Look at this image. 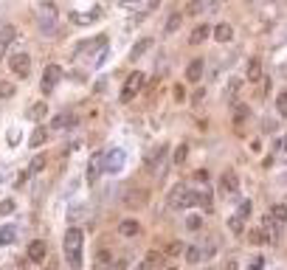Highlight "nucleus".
<instances>
[{
    "instance_id": "obj_16",
    "label": "nucleus",
    "mask_w": 287,
    "mask_h": 270,
    "mask_svg": "<svg viewBox=\"0 0 287 270\" xmlns=\"http://www.w3.org/2000/svg\"><path fill=\"white\" fill-rule=\"evenodd\" d=\"M203 71H206V62H203V59H192L189 68H186V79H189V82H200Z\"/></svg>"
},
{
    "instance_id": "obj_45",
    "label": "nucleus",
    "mask_w": 287,
    "mask_h": 270,
    "mask_svg": "<svg viewBox=\"0 0 287 270\" xmlns=\"http://www.w3.org/2000/svg\"><path fill=\"white\" fill-rule=\"evenodd\" d=\"M248 239H251L253 245H259V242H265V236H262V231H259V228H253L251 234H248Z\"/></svg>"
},
{
    "instance_id": "obj_38",
    "label": "nucleus",
    "mask_w": 287,
    "mask_h": 270,
    "mask_svg": "<svg viewBox=\"0 0 287 270\" xmlns=\"http://www.w3.org/2000/svg\"><path fill=\"white\" fill-rule=\"evenodd\" d=\"M15 96V85L12 82H0V99H12Z\"/></svg>"
},
{
    "instance_id": "obj_8",
    "label": "nucleus",
    "mask_w": 287,
    "mask_h": 270,
    "mask_svg": "<svg viewBox=\"0 0 287 270\" xmlns=\"http://www.w3.org/2000/svg\"><path fill=\"white\" fill-rule=\"evenodd\" d=\"M147 197H150V192L147 189H138V186H129L127 192H124V206H129V208H141L144 203H147Z\"/></svg>"
},
{
    "instance_id": "obj_13",
    "label": "nucleus",
    "mask_w": 287,
    "mask_h": 270,
    "mask_svg": "<svg viewBox=\"0 0 287 270\" xmlns=\"http://www.w3.org/2000/svg\"><path fill=\"white\" fill-rule=\"evenodd\" d=\"M208 37H211V26H208V23H200V26L189 34V45H203Z\"/></svg>"
},
{
    "instance_id": "obj_40",
    "label": "nucleus",
    "mask_w": 287,
    "mask_h": 270,
    "mask_svg": "<svg viewBox=\"0 0 287 270\" xmlns=\"http://www.w3.org/2000/svg\"><path fill=\"white\" fill-rule=\"evenodd\" d=\"M203 9H206V0H194L192 6L186 9V15H200Z\"/></svg>"
},
{
    "instance_id": "obj_22",
    "label": "nucleus",
    "mask_w": 287,
    "mask_h": 270,
    "mask_svg": "<svg viewBox=\"0 0 287 270\" xmlns=\"http://www.w3.org/2000/svg\"><path fill=\"white\" fill-rule=\"evenodd\" d=\"M15 239H17V225L6 222V225L0 228V245H12Z\"/></svg>"
},
{
    "instance_id": "obj_33",
    "label": "nucleus",
    "mask_w": 287,
    "mask_h": 270,
    "mask_svg": "<svg viewBox=\"0 0 287 270\" xmlns=\"http://www.w3.org/2000/svg\"><path fill=\"white\" fill-rule=\"evenodd\" d=\"M228 228H231V234H242L245 220L239 217V214H234V217H228Z\"/></svg>"
},
{
    "instance_id": "obj_25",
    "label": "nucleus",
    "mask_w": 287,
    "mask_h": 270,
    "mask_svg": "<svg viewBox=\"0 0 287 270\" xmlns=\"http://www.w3.org/2000/svg\"><path fill=\"white\" fill-rule=\"evenodd\" d=\"M245 76L251 79V82H256V79L262 76V62H259V57L248 59V68H245Z\"/></svg>"
},
{
    "instance_id": "obj_27",
    "label": "nucleus",
    "mask_w": 287,
    "mask_h": 270,
    "mask_svg": "<svg viewBox=\"0 0 287 270\" xmlns=\"http://www.w3.org/2000/svg\"><path fill=\"white\" fill-rule=\"evenodd\" d=\"M85 217H87V206H73L71 211H68V222H71V225H79Z\"/></svg>"
},
{
    "instance_id": "obj_3",
    "label": "nucleus",
    "mask_w": 287,
    "mask_h": 270,
    "mask_svg": "<svg viewBox=\"0 0 287 270\" xmlns=\"http://www.w3.org/2000/svg\"><path fill=\"white\" fill-rule=\"evenodd\" d=\"M197 197H200V192H194L189 186L178 183L172 192H169V208H192V206H197Z\"/></svg>"
},
{
    "instance_id": "obj_18",
    "label": "nucleus",
    "mask_w": 287,
    "mask_h": 270,
    "mask_svg": "<svg viewBox=\"0 0 287 270\" xmlns=\"http://www.w3.org/2000/svg\"><path fill=\"white\" fill-rule=\"evenodd\" d=\"M96 161H90V169H87V183L93 186L96 180H99L101 169H104V155H93Z\"/></svg>"
},
{
    "instance_id": "obj_50",
    "label": "nucleus",
    "mask_w": 287,
    "mask_h": 270,
    "mask_svg": "<svg viewBox=\"0 0 287 270\" xmlns=\"http://www.w3.org/2000/svg\"><path fill=\"white\" fill-rule=\"evenodd\" d=\"M281 147H284V150H287V135H284V141H281Z\"/></svg>"
},
{
    "instance_id": "obj_24",
    "label": "nucleus",
    "mask_w": 287,
    "mask_h": 270,
    "mask_svg": "<svg viewBox=\"0 0 287 270\" xmlns=\"http://www.w3.org/2000/svg\"><path fill=\"white\" fill-rule=\"evenodd\" d=\"M48 132H51V129H48V127H37V129H34V132H31V138H29V144H31V147H34V150H37V147H43V144H45V141H48Z\"/></svg>"
},
{
    "instance_id": "obj_10",
    "label": "nucleus",
    "mask_w": 287,
    "mask_h": 270,
    "mask_svg": "<svg viewBox=\"0 0 287 270\" xmlns=\"http://www.w3.org/2000/svg\"><path fill=\"white\" fill-rule=\"evenodd\" d=\"M262 236H265V242H279V236H281V225L273 220L270 214L262 220Z\"/></svg>"
},
{
    "instance_id": "obj_41",
    "label": "nucleus",
    "mask_w": 287,
    "mask_h": 270,
    "mask_svg": "<svg viewBox=\"0 0 287 270\" xmlns=\"http://www.w3.org/2000/svg\"><path fill=\"white\" fill-rule=\"evenodd\" d=\"M15 211V200H3L0 203V217H6V214H12Z\"/></svg>"
},
{
    "instance_id": "obj_31",
    "label": "nucleus",
    "mask_w": 287,
    "mask_h": 270,
    "mask_svg": "<svg viewBox=\"0 0 287 270\" xmlns=\"http://www.w3.org/2000/svg\"><path fill=\"white\" fill-rule=\"evenodd\" d=\"M186 259H189V264H197L203 259V248H197V245H189L186 248Z\"/></svg>"
},
{
    "instance_id": "obj_51",
    "label": "nucleus",
    "mask_w": 287,
    "mask_h": 270,
    "mask_svg": "<svg viewBox=\"0 0 287 270\" xmlns=\"http://www.w3.org/2000/svg\"><path fill=\"white\" fill-rule=\"evenodd\" d=\"M164 270H178V267H164Z\"/></svg>"
},
{
    "instance_id": "obj_7",
    "label": "nucleus",
    "mask_w": 287,
    "mask_h": 270,
    "mask_svg": "<svg viewBox=\"0 0 287 270\" xmlns=\"http://www.w3.org/2000/svg\"><path fill=\"white\" fill-rule=\"evenodd\" d=\"M9 68H12V73H15L17 79H29V73H31V57H29V54H15V57L9 59Z\"/></svg>"
},
{
    "instance_id": "obj_26",
    "label": "nucleus",
    "mask_w": 287,
    "mask_h": 270,
    "mask_svg": "<svg viewBox=\"0 0 287 270\" xmlns=\"http://www.w3.org/2000/svg\"><path fill=\"white\" fill-rule=\"evenodd\" d=\"M110 264H113L110 250H99V253H96V262H93V270H110Z\"/></svg>"
},
{
    "instance_id": "obj_47",
    "label": "nucleus",
    "mask_w": 287,
    "mask_h": 270,
    "mask_svg": "<svg viewBox=\"0 0 287 270\" xmlns=\"http://www.w3.org/2000/svg\"><path fill=\"white\" fill-rule=\"evenodd\" d=\"M29 178H31V172H23L20 180H17V186H26V183H29Z\"/></svg>"
},
{
    "instance_id": "obj_19",
    "label": "nucleus",
    "mask_w": 287,
    "mask_h": 270,
    "mask_svg": "<svg viewBox=\"0 0 287 270\" xmlns=\"http://www.w3.org/2000/svg\"><path fill=\"white\" fill-rule=\"evenodd\" d=\"M99 15H101L99 9H93V12H85V15H82V12H71V23H76V26H87V23H93Z\"/></svg>"
},
{
    "instance_id": "obj_12",
    "label": "nucleus",
    "mask_w": 287,
    "mask_h": 270,
    "mask_svg": "<svg viewBox=\"0 0 287 270\" xmlns=\"http://www.w3.org/2000/svg\"><path fill=\"white\" fill-rule=\"evenodd\" d=\"M45 256H48V245L43 239H34L29 245V259L31 262H45Z\"/></svg>"
},
{
    "instance_id": "obj_46",
    "label": "nucleus",
    "mask_w": 287,
    "mask_h": 270,
    "mask_svg": "<svg viewBox=\"0 0 287 270\" xmlns=\"http://www.w3.org/2000/svg\"><path fill=\"white\" fill-rule=\"evenodd\" d=\"M175 99H178V101H183V99H186V90H183V87H175Z\"/></svg>"
},
{
    "instance_id": "obj_9",
    "label": "nucleus",
    "mask_w": 287,
    "mask_h": 270,
    "mask_svg": "<svg viewBox=\"0 0 287 270\" xmlns=\"http://www.w3.org/2000/svg\"><path fill=\"white\" fill-rule=\"evenodd\" d=\"M124 150H110L107 155H104V172H110V175H115V172H121L124 166Z\"/></svg>"
},
{
    "instance_id": "obj_11",
    "label": "nucleus",
    "mask_w": 287,
    "mask_h": 270,
    "mask_svg": "<svg viewBox=\"0 0 287 270\" xmlns=\"http://www.w3.org/2000/svg\"><path fill=\"white\" fill-rule=\"evenodd\" d=\"M73 124H76V118H73V113H59V115H54V118H51L48 129H51V132H62V129L73 127Z\"/></svg>"
},
{
    "instance_id": "obj_17",
    "label": "nucleus",
    "mask_w": 287,
    "mask_h": 270,
    "mask_svg": "<svg viewBox=\"0 0 287 270\" xmlns=\"http://www.w3.org/2000/svg\"><path fill=\"white\" fill-rule=\"evenodd\" d=\"M231 37H234V29H231V23H217L214 26V40L217 43H231Z\"/></svg>"
},
{
    "instance_id": "obj_20",
    "label": "nucleus",
    "mask_w": 287,
    "mask_h": 270,
    "mask_svg": "<svg viewBox=\"0 0 287 270\" xmlns=\"http://www.w3.org/2000/svg\"><path fill=\"white\" fill-rule=\"evenodd\" d=\"M150 45H152V40H150V37H144V40H138V43L132 45V51H129V62H135L138 57H144Z\"/></svg>"
},
{
    "instance_id": "obj_15",
    "label": "nucleus",
    "mask_w": 287,
    "mask_h": 270,
    "mask_svg": "<svg viewBox=\"0 0 287 270\" xmlns=\"http://www.w3.org/2000/svg\"><path fill=\"white\" fill-rule=\"evenodd\" d=\"M220 189H223L225 194H234L239 189V180H237V175H234V172H223V178H220Z\"/></svg>"
},
{
    "instance_id": "obj_1",
    "label": "nucleus",
    "mask_w": 287,
    "mask_h": 270,
    "mask_svg": "<svg viewBox=\"0 0 287 270\" xmlns=\"http://www.w3.org/2000/svg\"><path fill=\"white\" fill-rule=\"evenodd\" d=\"M62 250H65V262L71 264V270H79L82 267V231L76 225H71L65 231Z\"/></svg>"
},
{
    "instance_id": "obj_44",
    "label": "nucleus",
    "mask_w": 287,
    "mask_h": 270,
    "mask_svg": "<svg viewBox=\"0 0 287 270\" xmlns=\"http://www.w3.org/2000/svg\"><path fill=\"white\" fill-rule=\"evenodd\" d=\"M262 267H265V259H262V256H253L251 264H248V270H262Z\"/></svg>"
},
{
    "instance_id": "obj_29",
    "label": "nucleus",
    "mask_w": 287,
    "mask_h": 270,
    "mask_svg": "<svg viewBox=\"0 0 287 270\" xmlns=\"http://www.w3.org/2000/svg\"><path fill=\"white\" fill-rule=\"evenodd\" d=\"M45 166H48V158H45V155H34V158H31L29 172H31V175H40V172H43Z\"/></svg>"
},
{
    "instance_id": "obj_32",
    "label": "nucleus",
    "mask_w": 287,
    "mask_h": 270,
    "mask_svg": "<svg viewBox=\"0 0 287 270\" xmlns=\"http://www.w3.org/2000/svg\"><path fill=\"white\" fill-rule=\"evenodd\" d=\"M276 113H279L281 118H287V90H281L279 96H276Z\"/></svg>"
},
{
    "instance_id": "obj_14",
    "label": "nucleus",
    "mask_w": 287,
    "mask_h": 270,
    "mask_svg": "<svg viewBox=\"0 0 287 270\" xmlns=\"http://www.w3.org/2000/svg\"><path fill=\"white\" fill-rule=\"evenodd\" d=\"M12 40H15V26H9V23L0 20V57H3V51L12 45Z\"/></svg>"
},
{
    "instance_id": "obj_36",
    "label": "nucleus",
    "mask_w": 287,
    "mask_h": 270,
    "mask_svg": "<svg viewBox=\"0 0 287 270\" xmlns=\"http://www.w3.org/2000/svg\"><path fill=\"white\" fill-rule=\"evenodd\" d=\"M251 211H253V203H251V200H242V203H239V208H237V214L242 217V220H248V217H251Z\"/></svg>"
},
{
    "instance_id": "obj_28",
    "label": "nucleus",
    "mask_w": 287,
    "mask_h": 270,
    "mask_svg": "<svg viewBox=\"0 0 287 270\" xmlns=\"http://www.w3.org/2000/svg\"><path fill=\"white\" fill-rule=\"evenodd\" d=\"M270 217L279 222V225H284V222H287V206H284V203H276V206L270 208Z\"/></svg>"
},
{
    "instance_id": "obj_23",
    "label": "nucleus",
    "mask_w": 287,
    "mask_h": 270,
    "mask_svg": "<svg viewBox=\"0 0 287 270\" xmlns=\"http://www.w3.org/2000/svg\"><path fill=\"white\" fill-rule=\"evenodd\" d=\"M138 231H141V222L138 220H124L118 225V234L121 236H138Z\"/></svg>"
},
{
    "instance_id": "obj_43",
    "label": "nucleus",
    "mask_w": 287,
    "mask_h": 270,
    "mask_svg": "<svg viewBox=\"0 0 287 270\" xmlns=\"http://www.w3.org/2000/svg\"><path fill=\"white\" fill-rule=\"evenodd\" d=\"M164 253H166V256H180V253H183V245H180V242H172V245H169Z\"/></svg>"
},
{
    "instance_id": "obj_49",
    "label": "nucleus",
    "mask_w": 287,
    "mask_h": 270,
    "mask_svg": "<svg viewBox=\"0 0 287 270\" xmlns=\"http://www.w3.org/2000/svg\"><path fill=\"white\" fill-rule=\"evenodd\" d=\"M138 0H121V6H135Z\"/></svg>"
},
{
    "instance_id": "obj_37",
    "label": "nucleus",
    "mask_w": 287,
    "mask_h": 270,
    "mask_svg": "<svg viewBox=\"0 0 287 270\" xmlns=\"http://www.w3.org/2000/svg\"><path fill=\"white\" fill-rule=\"evenodd\" d=\"M186 155H189V147H186V144H180V147H178V150H175V158H172V161H175V164H183V161H186Z\"/></svg>"
},
{
    "instance_id": "obj_34",
    "label": "nucleus",
    "mask_w": 287,
    "mask_h": 270,
    "mask_svg": "<svg viewBox=\"0 0 287 270\" xmlns=\"http://www.w3.org/2000/svg\"><path fill=\"white\" fill-rule=\"evenodd\" d=\"M186 228H189V231H200V228H203V217H200V214H189V217H186Z\"/></svg>"
},
{
    "instance_id": "obj_53",
    "label": "nucleus",
    "mask_w": 287,
    "mask_h": 270,
    "mask_svg": "<svg viewBox=\"0 0 287 270\" xmlns=\"http://www.w3.org/2000/svg\"><path fill=\"white\" fill-rule=\"evenodd\" d=\"M248 3H251V0H248Z\"/></svg>"
},
{
    "instance_id": "obj_30",
    "label": "nucleus",
    "mask_w": 287,
    "mask_h": 270,
    "mask_svg": "<svg viewBox=\"0 0 287 270\" xmlns=\"http://www.w3.org/2000/svg\"><path fill=\"white\" fill-rule=\"evenodd\" d=\"M180 23H183V15H178V12H175V15L169 17V20H166V29H164V34H175V31L180 29Z\"/></svg>"
},
{
    "instance_id": "obj_35",
    "label": "nucleus",
    "mask_w": 287,
    "mask_h": 270,
    "mask_svg": "<svg viewBox=\"0 0 287 270\" xmlns=\"http://www.w3.org/2000/svg\"><path fill=\"white\" fill-rule=\"evenodd\" d=\"M197 206H203L206 211L214 206V197H211V192H208V189H206V192H200V197H197Z\"/></svg>"
},
{
    "instance_id": "obj_5",
    "label": "nucleus",
    "mask_w": 287,
    "mask_h": 270,
    "mask_svg": "<svg viewBox=\"0 0 287 270\" xmlns=\"http://www.w3.org/2000/svg\"><path fill=\"white\" fill-rule=\"evenodd\" d=\"M59 79H62V68H59V65H48L45 73H43V85H40V90H43L45 96L54 93V90H57V85H59Z\"/></svg>"
},
{
    "instance_id": "obj_52",
    "label": "nucleus",
    "mask_w": 287,
    "mask_h": 270,
    "mask_svg": "<svg viewBox=\"0 0 287 270\" xmlns=\"http://www.w3.org/2000/svg\"><path fill=\"white\" fill-rule=\"evenodd\" d=\"M206 270H217V267H206Z\"/></svg>"
},
{
    "instance_id": "obj_21",
    "label": "nucleus",
    "mask_w": 287,
    "mask_h": 270,
    "mask_svg": "<svg viewBox=\"0 0 287 270\" xmlns=\"http://www.w3.org/2000/svg\"><path fill=\"white\" fill-rule=\"evenodd\" d=\"M26 115H29L31 121H43L45 115H48V104H45V101H37V104L29 107V113H26Z\"/></svg>"
},
{
    "instance_id": "obj_39",
    "label": "nucleus",
    "mask_w": 287,
    "mask_h": 270,
    "mask_svg": "<svg viewBox=\"0 0 287 270\" xmlns=\"http://www.w3.org/2000/svg\"><path fill=\"white\" fill-rule=\"evenodd\" d=\"M239 87H242V82H239V79H228V87H225V93L234 99V96L239 93Z\"/></svg>"
},
{
    "instance_id": "obj_42",
    "label": "nucleus",
    "mask_w": 287,
    "mask_h": 270,
    "mask_svg": "<svg viewBox=\"0 0 287 270\" xmlns=\"http://www.w3.org/2000/svg\"><path fill=\"white\" fill-rule=\"evenodd\" d=\"M234 118H237V121L248 118V104H237V107H234Z\"/></svg>"
},
{
    "instance_id": "obj_2",
    "label": "nucleus",
    "mask_w": 287,
    "mask_h": 270,
    "mask_svg": "<svg viewBox=\"0 0 287 270\" xmlns=\"http://www.w3.org/2000/svg\"><path fill=\"white\" fill-rule=\"evenodd\" d=\"M57 26H59L57 6L54 3H43L40 12H37V29H40V34H45V37L57 34Z\"/></svg>"
},
{
    "instance_id": "obj_4",
    "label": "nucleus",
    "mask_w": 287,
    "mask_h": 270,
    "mask_svg": "<svg viewBox=\"0 0 287 270\" xmlns=\"http://www.w3.org/2000/svg\"><path fill=\"white\" fill-rule=\"evenodd\" d=\"M144 82H147V76H144L141 71H132L127 76V82H124V87H121V101H129V99H135L138 96V90L144 87Z\"/></svg>"
},
{
    "instance_id": "obj_6",
    "label": "nucleus",
    "mask_w": 287,
    "mask_h": 270,
    "mask_svg": "<svg viewBox=\"0 0 287 270\" xmlns=\"http://www.w3.org/2000/svg\"><path fill=\"white\" fill-rule=\"evenodd\" d=\"M166 155H169V147H166V144H161L158 150H152V152H150V158L144 161L147 172H150V175H158L161 166H164V161H166Z\"/></svg>"
},
{
    "instance_id": "obj_48",
    "label": "nucleus",
    "mask_w": 287,
    "mask_h": 270,
    "mask_svg": "<svg viewBox=\"0 0 287 270\" xmlns=\"http://www.w3.org/2000/svg\"><path fill=\"white\" fill-rule=\"evenodd\" d=\"M225 270H239V264L234 262V259H228V264H225Z\"/></svg>"
}]
</instances>
